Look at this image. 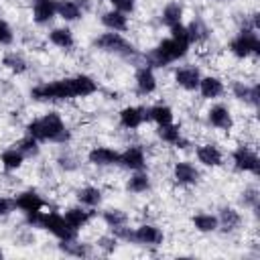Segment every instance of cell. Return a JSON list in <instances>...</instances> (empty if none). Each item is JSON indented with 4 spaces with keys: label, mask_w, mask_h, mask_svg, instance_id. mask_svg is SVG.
<instances>
[{
    "label": "cell",
    "mask_w": 260,
    "mask_h": 260,
    "mask_svg": "<svg viewBox=\"0 0 260 260\" xmlns=\"http://www.w3.org/2000/svg\"><path fill=\"white\" fill-rule=\"evenodd\" d=\"M24 134L37 138L41 144L43 142H53V144H67L71 140V132L63 120V116L57 110H49L43 116L30 118L24 124Z\"/></svg>",
    "instance_id": "obj_1"
},
{
    "label": "cell",
    "mask_w": 260,
    "mask_h": 260,
    "mask_svg": "<svg viewBox=\"0 0 260 260\" xmlns=\"http://www.w3.org/2000/svg\"><path fill=\"white\" fill-rule=\"evenodd\" d=\"M189 51H191L189 43L167 37V39H160L148 51L140 53V57H142V65H148L150 69H165L173 63H177L179 59H185L189 55Z\"/></svg>",
    "instance_id": "obj_2"
},
{
    "label": "cell",
    "mask_w": 260,
    "mask_h": 260,
    "mask_svg": "<svg viewBox=\"0 0 260 260\" xmlns=\"http://www.w3.org/2000/svg\"><path fill=\"white\" fill-rule=\"evenodd\" d=\"M28 95H30L32 102H41V104H57V102L77 100L75 85H73V75L41 81V83L30 87Z\"/></svg>",
    "instance_id": "obj_3"
},
{
    "label": "cell",
    "mask_w": 260,
    "mask_h": 260,
    "mask_svg": "<svg viewBox=\"0 0 260 260\" xmlns=\"http://www.w3.org/2000/svg\"><path fill=\"white\" fill-rule=\"evenodd\" d=\"M228 53L238 59V61H246V59H256L260 55V37H258V28L254 26H240V30L230 39L228 43Z\"/></svg>",
    "instance_id": "obj_4"
},
{
    "label": "cell",
    "mask_w": 260,
    "mask_h": 260,
    "mask_svg": "<svg viewBox=\"0 0 260 260\" xmlns=\"http://www.w3.org/2000/svg\"><path fill=\"white\" fill-rule=\"evenodd\" d=\"M91 47L98 49V51H102V53L116 55V57H122V59H140V53L136 51V47L122 32L106 30V32L98 35L91 41Z\"/></svg>",
    "instance_id": "obj_5"
},
{
    "label": "cell",
    "mask_w": 260,
    "mask_h": 260,
    "mask_svg": "<svg viewBox=\"0 0 260 260\" xmlns=\"http://www.w3.org/2000/svg\"><path fill=\"white\" fill-rule=\"evenodd\" d=\"M230 158H232V167L238 173H248V175H254V177L260 175V156H258L254 144L240 142L230 152Z\"/></svg>",
    "instance_id": "obj_6"
},
{
    "label": "cell",
    "mask_w": 260,
    "mask_h": 260,
    "mask_svg": "<svg viewBox=\"0 0 260 260\" xmlns=\"http://www.w3.org/2000/svg\"><path fill=\"white\" fill-rule=\"evenodd\" d=\"M39 230L47 232L49 236H53L57 242H67V240H75L79 232H75L63 217V213L59 211H43V219Z\"/></svg>",
    "instance_id": "obj_7"
},
{
    "label": "cell",
    "mask_w": 260,
    "mask_h": 260,
    "mask_svg": "<svg viewBox=\"0 0 260 260\" xmlns=\"http://www.w3.org/2000/svg\"><path fill=\"white\" fill-rule=\"evenodd\" d=\"M205 122H207L209 128H213L215 132H223V134L232 132L234 126H236L232 108L223 102H217V100H215V104H211L205 110Z\"/></svg>",
    "instance_id": "obj_8"
},
{
    "label": "cell",
    "mask_w": 260,
    "mask_h": 260,
    "mask_svg": "<svg viewBox=\"0 0 260 260\" xmlns=\"http://www.w3.org/2000/svg\"><path fill=\"white\" fill-rule=\"evenodd\" d=\"M171 179L179 185V187H195L201 183L203 175H201V169L193 162V160H187V158H179L173 162L171 167Z\"/></svg>",
    "instance_id": "obj_9"
},
{
    "label": "cell",
    "mask_w": 260,
    "mask_h": 260,
    "mask_svg": "<svg viewBox=\"0 0 260 260\" xmlns=\"http://www.w3.org/2000/svg\"><path fill=\"white\" fill-rule=\"evenodd\" d=\"M230 91L234 100H238L244 106H250L252 110H258L260 104V85L258 81H246V79H232Z\"/></svg>",
    "instance_id": "obj_10"
},
{
    "label": "cell",
    "mask_w": 260,
    "mask_h": 260,
    "mask_svg": "<svg viewBox=\"0 0 260 260\" xmlns=\"http://www.w3.org/2000/svg\"><path fill=\"white\" fill-rule=\"evenodd\" d=\"M165 242V232L156 223L144 221L132 228V244L142 246V248H158Z\"/></svg>",
    "instance_id": "obj_11"
},
{
    "label": "cell",
    "mask_w": 260,
    "mask_h": 260,
    "mask_svg": "<svg viewBox=\"0 0 260 260\" xmlns=\"http://www.w3.org/2000/svg\"><path fill=\"white\" fill-rule=\"evenodd\" d=\"M195 158L205 169H219L225 165V154L217 142H201L195 144Z\"/></svg>",
    "instance_id": "obj_12"
},
{
    "label": "cell",
    "mask_w": 260,
    "mask_h": 260,
    "mask_svg": "<svg viewBox=\"0 0 260 260\" xmlns=\"http://www.w3.org/2000/svg\"><path fill=\"white\" fill-rule=\"evenodd\" d=\"M118 167H122L128 173H132V171H144L148 167L146 148L142 144H128L124 150H120Z\"/></svg>",
    "instance_id": "obj_13"
},
{
    "label": "cell",
    "mask_w": 260,
    "mask_h": 260,
    "mask_svg": "<svg viewBox=\"0 0 260 260\" xmlns=\"http://www.w3.org/2000/svg\"><path fill=\"white\" fill-rule=\"evenodd\" d=\"M146 108L144 106H136V104H128L124 108L118 110V124L120 128L128 130V132H136L146 124Z\"/></svg>",
    "instance_id": "obj_14"
},
{
    "label": "cell",
    "mask_w": 260,
    "mask_h": 260,
    "mask_svg": "<svg viewBox=\"0 0 260 260\" xmlns=\"http://www.w3.org/2000/svg\"><path fill=\"white\" fill-rule=\"evenodd\" d=\"M201 69L195 63H187V65H179L173 69V81L179 89L183 91H197L199 87V79H201Z\"/></svg>",
    "instance_id": "obj_15"
},
{
    "label": "cell",
    "mask_w": 260,
    "mask_h": 260,
    "mask_svg": "<svg viewBox=\"0 0 260 260\" xmlns=\"http://www.w3.org/2000/svg\"><path fill=\"white\" fill-rule=\"evenodd\" d=\"M215 215H217V232H221V234H236L244 225V215H242L240 207L219 205Z\"/></svg>",
    "instance_id": "obj_16"
},
{
    "label": "cell",
    "mask_w": 260,
    "mask_h": 260,
    "mask_svg": "<svg viewBox=\"0 0 260 260\" xmlns=\"http://www.w3.org/2000/svg\"><path fill=\"white\" fill-rule=\"evenodd\" d=\"M156 138H158L162 144H169V146H173V148H177V150H187V148L191 146V140L185 138L183 128H181V124H177V122L156 126Z\"/></svg>",
    "instance_id": "obj_17"
},
{
    "label": "cell",
    "mask_w": 260,
    "mask_h": 260,
    "mask_svg": "<svg viewBox=\"0 0 260 260\" xmlns=\"http://www.w3.org/2000/svg\"><path fill=\"white\" fill-rule=\"evenodd\" d=\"M87 162L91 167H98V169H110V167H118V158H120V150L118 148H112V146H104V144H98V146H91L85 154Z\"/></svg>",
    "instance_id": "obj_18"
},
{
    "label": "cell",
    "mask_w": 260,
    "mask_h": 260,
    "mask_svg": "<svg viewBox=\"0 0 260 260\" xmlns=\"http://www.w3.org/2000/svg\"><path fill=\"white\" fill-rule=\"evenodd\" d=\"M59 0H30V20L37 26H47L57 18Z\"/></svg>",
    "instance_id": "obj_19"
},
{
    "label": "cell",
    "mask_w": 260,
    "mask_h": 260,
    "mask_svg": "<svg viewBox=\"0 0 260 260\" xmlns=\"http://www.w3.org/2000/svg\"><path fill=\"white\" fill-rule=\"evenodd\" d=\"M134 89L142 98L152 95L158 89V79H156L154 69H150L148 65H138L134 71Z\"/></svg>",
    "instance_id": "obj_20"
},
{
    "label": "cell",
    "mask_w": 260,
    "mask_h": 260,
    "mask_svg": "<svg viewBox=\"0 0 260 260\" xmlns=\"http://www.w3.org/2000/svg\"><path fill=\"white\" fill-rule=\"evenodd\" d=\"M197 91H199L201 100H205V102H215V100H219V98L225 93V81H223L219 75H215V73L201 75Z\"/></svg>",
    "instance_id": "obj_21"
},
{
    "label": "cell",
    "mask_w": 260,
    "mask_h": 260,
    "mask_svg": "<svg viewBox=\"0 0 260 260\" xmlns=\"http://www.w3.org/2000/svg\"><path fill=\"white\" fill-rule=\"evenodd\" d=\"M14 205L20 213H28V211H39V209H47V199L37 191V189H22L14 195Z\"/></svg>",
    "instance_id": "obj_22"
},
{
    "label": "cell",
    "mask_w": 260,
    "mask_h": 260,
    "mask_svg": "<svg viewBox=\"0 0 260 260\" xmlns=\"http://www.w3.org/2000/svg\"><path fill=\"white\" fill-rule=\"evenodd\" d=\"M93 209H87V207H83V205H69V207H65L63 209V217H65V221L75 230V232H81L83 228H87L89 223H91V219H93V213H91Z\"/></svg>",
    "instance_id": "obj_23"
},
{
    "label": "cell",
    "mask_w": 260,
    "mask_h": 260,
    "mask_svg": "<svg viewBox=\"0 0 260 260\" xmlns=\"http://www.w3.org/2000/svg\"><path fill=\"white\" fill-rule=\"evenodd\" d=\"M100 24L106 30H112V32H126L130 28V16L120 12V10L108 8L100 14Z\"/></svg>",
    "instance_id": "obj_24"
},
{
    "label": "cell",
    "mask_w": 260,
    "mask_h": 260,
    "mask_svg": "<svg viewBox=\"0 0 260 260\" xmlns=\"http://www.w3.org/2000/svg\"><path fill=\"white\" fill-rule=\"evenodd\" d=\"M47 41H49L53 47L61 49V51H71V49L75 47V32H73L67 24H63V26H53V28H49V32H47Z\"/></svg>",
    "instance_id": "obj_25"
},
{
    "label": "cell",
    "mask_w": 260,
    "mask_h": 260,
    "mask_svg": "<svg viewBox=\"0 0 260 260\" xmlns=\"http://www.w3.org/2000/svg\"><path fill=\"white\" fill-rule=\"evenodd\" d=\"M185 18V6L179 2V0H169L162 8H160V14H158V20L162 26L171 28L175 24H181Z\"/></svg>",
    "instance_id": "obj_26"
},
{
    "label": "cell",
    "mask_w": 260,
    "mask_h": 260,
    "mask_svg": "<svg viewBox=\"0 0 260 260\" xmlns=\"http://www.w3.org/2000/svg\"><path fill=\"white\" fill-rule=\"evenodd\" d=\"M59 252L65 254V256H73V258H87V256H93L95 252V246L89 244V242H81L79 238L75 240H67V242H59L57 244Z\"/></svg>",
    "instance_id": "obj_27"
},
{
    "label": "cell",
    "mask_w": 260,
    "mask_h": 260,
    "mask_svg": "<svg viewBox=\"0 0 260 260\" xmlns=\"http://www.w3.org/2000/svg\"><path fill=\"white\" fill-rule=\"evenodd\" d=\"M152 189V177L150 173L144 169V171H132L130 177L126 179V191L128 193H134V195H144Z\"/></svg>",
    "instance_id": "obj_28"
},
{
    "label": "cell",
    "mask_w": 260,
    "mask_h": 260,
    "mask_svg": "<svg viewBox=\"0 0 260 260\" xmlns=\"http://www.w3.org/2000/svg\"><path fill=\"white\" fill-rule=\"evenodd\" d=\"M75 199L79 205H83L87 209H95L104 201V191L98 185H83L75 191Z\"/></svg>",
    "instance_id": "obj_29"
},
{
    "label": "cell",
    "mask_w": 260,
    "mask_h": 260,
    "mask_svg": "<svg viewBox=\"0 0 260 260\" xmlns=\"http://www.w3.org/2000/svg\"><path fill=\"white\" fill-rule=\"evenodd\" d=\"M0 65H2L8 73H12V75H24V73L28 71V61H26V57H24L22 53H18V51H6V53H2Z\"/></svg>",
    "instance_id": "obj_30"
},
{
    "label": "cell",
    "mask_w": 260,
    "mask_h": 260,
    "mask_svg": "<svg viewBox=\"0 0 260 260\" xmlns=\"http://www.w3.org/2000/svg\"><path fill=\"white\" fill-rule=\"evenodd\" d=\"M187 30H189L191 45H203V43L211 37V28H209L207 20L201 18V16H193V18L187 22Z\"/></svg>",
    "instance_id": "obj_31"
},
{
    "label": "cell",
    "mask_w": 260,
    "mask_h": 260,
    "mask_svg": "<svg viewBox=\"0 0 260 260\" xmlns=\"http://www.w3.org/2000/svg\"><path fill=\"white\" fill-rule=\"evenodd\" d=\"M24 162H26V158H24V154H22L16 146H8V148H4V150L0 152V167H2L6 173H16V171H20V169L24 167Z\"/></svg>",
    "instance_id": "obj_32"
},
{
    "label": "cell",
    "mask_w": 260,
    "mask_h": 260,
    "mask_svg": "<svg viewBox=\"0 0 260 260\" xmlns=\"http://www.w3.org/2000/svg\"><path fill=\"white\" fill-rule=\"evenodd\" d=\"M85 16V10L79 6L77 0H59L57 2V18L63 22H77Z\"/></svg>",
    "instance_id": "obj_33"
},
{
    "label": "cell",
    "mask_w": 260,
    "mask_h": 260,
    "mask_svg": "<svg viewBox=\"0 0 260 260\" xmlns=\"http://www.w3.org/2000/svg\"><path fill=\"white\" fill-rule=\"evenodd\" d=\"M100 217H102V221L106 223L108 230H116V228H122V225H128V223H130L128 211L122 209V207H116V205L106 207Z\"/></svg>",
    "instance_id": "obj_34"
},
{
    "label": "cell",
    "mask_w": 260,
    "mask_h": 260,
    "mask_svg": "<svg viewBox=\"0 0 260 260\" xmlns=\"http://www.w3.org/2000/svg\"><path fill=\"white\" fill-rule=\"evenodd\" d=\"M191 225L197 234H215L217 232V215L209 213V211H199L195 215H191Z\"/></svg>",
    "instance_id": "obj_35"
},
{
    "label": "cell",
    "mask_w": 260,
    "mask_h": 260,
    "mask_svg": "<svg viewBox=\"0 0 260 260\" xmlns=\"http://www.w3.org/2000/svg\"><path fill=\"white\" fill-rule=\"evenodd\" d=\"M146 120L156 126L171 124V122H175V110L169 104H154V106L146 108Z\"/></svg>",
    "instance_id": "obj_36"
},
{
    "label": "cell",
    "mask_w": 260,
    "mask_h": 260,
    "mask_svg": "<svg viewBox=\"0 0 260 260\" xmlns=\"http://www.w3.org/2000/svg\"><path fill=\"white\" fill-rule=\"evenodd\" d=\"M238 203L240 207L244 209H250V211H258V205H260V191L256 189V185H248L242 189L240 197H238Z\"/></svg>",
    "instance_id": "obj_37"
},
{
    "label": "cell",
    "mask_w": 260,
    "mask_h": 260,
    "mask_svg": "<svg viewBox=\"0 0 260 260\" xmlns=\"http://www.w3.org/2000/svg\"><path fill=\"white\" fill-rule=\"evenodd\" d=\"M14 146L24 154V158H35V156L41 154V142L37 138L28 136V134H24L22 138H18Z\"/></svg>",
    "instance_id": "obj_38"
},
{
    "label": "cell",
    "mask_w": 260,
    "mask_h": 260,
    "mask_svg": "<svg viewBox=\"0 0 260 260\" xmlns=\"http://www.w3.org/2000/svg\"><path fill=\"white\" fill-rule=\"evenodd\" d=\"M93 246H95V250L102 252L104 256H112V254L118 250L120 240L110 232V234H102V236H98V240L93 242Z\"/></svg>",
    "instance_id": "obj_39"
},
{
    "label": "cell",
    "mask_w": 260,
    "mask_h": 260,
    "mask_svg": "<svg viewBox=\"0 0 260 260\" xmlns=\"http://www.w3.org/2000/svg\"><path fill=\"white\" fill-rule=\"evenodd\" d=\"M57 167L65 173H73L79 169V158L71 152V150H63L59 156H57Z\"/></svg>",
    "instance_id": "obj_40"
},
{
    "label": "cell",
    "mask_w": 260,
    "mask_h": 260,
    "mask_svg": "<svg viewBox=\"0 0 260 260\" xmlns=\"http://www.w3.org/2000/svg\"><path fill=\"white\" fill-rule=\"evenodd\" d=\"M14 43V28L8 20L0 18V47H10Z\"/></svg>",
    "instance_id": "obj_41"
},
{
    "label": "cell",
    "mask_w": 260,
    "mask_h": 260,
    "mask_svg": "<svg viewBox=\"0 0 260 260\" xmlns=\"http://www.w3.org/2000/svg\"><path fill=\"white\" fill-rule=\"evenodd\" d=\"M110 2V8H114V10H120V12H124V14H132L134 10H136V6H138V0H108Z\"/></svg>",
    "instance_id": "obj_42"
},
{
    "label": "cell",
    "mask_w": 260,
    "mask_h": 260,
    "mask_svg": "<svg viewBox=\"0 0 260 260\" xmlns=\"http://www.w3.org/2000/svg\"><path fill=\"white\" fill-rule=\"evenodd\" d=\"M16 211V205H14V197H8V195H0V217H8Z\"/></svg>",
    "instance_id": "obj_43"
},
{
    "label": "cell",
    "mask_w": 260,
    "mask_h": 260,
    "mask_svg": "<svg viewBox=\"0 0 260 260\" xmlns=\"http://www.w3.org/2000/svg\"><path fill=\"white\" fill-rule=\"evenodd\" d=\"M4 256H6V252H4V250H2V248H0V260H2V258H4Z\"/></svg>",
    "instance_id": "obj_44"
},
{
    "label": "cell",
    "mask_w": 260,
    "mask_h": 260,
    "mask_svg": "<svg viewBox=\"0 0 260 260\" xmlns=\"http://www.w3.org/2000/svg\"><path fill=\"white\" fill-rule=\"evenodd\" d=\"M213 2H228V0H213Z\"/></svg>",
    "instance_id": "obj_45"
}]
</instances>
